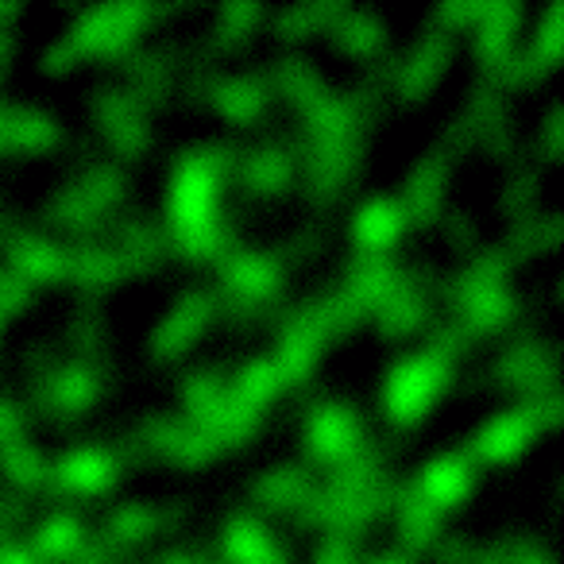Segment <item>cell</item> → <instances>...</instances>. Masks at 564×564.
Instances as JSON below:
<instances>
[{
  "mask_svg": "<svg viewBox=\"0 0 564 564\" xmlns=\"http://www.w3.org/2000/svg\"><path fill=\"white\" fill-rule=\"evenodd\" d=\"M236 166V148L225 140L189 143L174 155L166 174V232L182 259H217L228 251V228L220 220V182Z\"/></svg>",
  "mask_w": 564,
  "mask_h": 564,
  "instance_id": "obj_1",
  "label": "cell"
},
{
  "mask_svg": "<svg viewBox=\"0 0 564 564\" xmlns=\"http://www.w3.org/2000/svg\"><path fill=\"white\" fill-rule=\"evenodd\" d=\"M464 348H471V340L460 333V325L445 322L433 329V337L425 345L391 360L383 387H379V402H383V414L399 430H410V425L430 414L437 394H445V387L456 379V356Z\"/></svg>",
  "mask_w": 564,
  "mask_h": 564,
  "instance_id": "obj_2",
  "label": "cell"
},
{
  "mask_svg": "<svg viewBox=\"0 0 564 564\" xmlns=\"http://www.w3.org/2000/svg\"><path fill=\"white\" fill-rule=\"evenodd\" d=\"M220 267V291H225V314L236 325L256 322V314L263 306H271L282 291V279H286V267L274 251L259 248H228L217 256Z\"/></svg>",
  "mask_w": 564,
  "mask_h": 564,
  "instance_id": "obj_3",
  "label": "cell"
},
{
  "mask_svg": "<svg viewBox=\"0 0 564 564\" xmlns=\"http://www.w3.org/2000/svg\"><path fill=\"white\" fill-rule=\"evenodd\" d=\"M155 17L148 0H117V4H86L78 9L74 24L66 28V43L82 55H124L135 43V35L148 28V20Z\"/></svg>",
  "mask_w": 564,
  "mask_h": 564,
  "instance_id": "obj_4",
  "label": "cell"
},
{
  "mask_svg": "<svg viewBox=\"0 0 564 564\" xmlns=\"http://www.w3.org/2000/svg\"><path fill=\"white\" fill-rule=\"evenodd\" d=\"M364 445H368L364 417L348 399H322L302 417V448H306V460L317 468H337Z\"/></svg>",
  "mask_w": 564,
  "mask_h": 564,
  "instance_id": "obj_5",
  "label": "cell"
},
{
  "mask_svg": "<svg viewBox=\"0 0 564 564\" xmlns=\"http://www.w3.org/2000/svg\"><path fill=\"white\" fill-rule=\"evenodd\" d=\"M329 345V329L322 317V299L310 294L299 306H286L279 317V333H274V368H279L282 383H302L314 371L322 348Z\"/></svg>",
  "mask_w": 564,
  "mask_h": 564,
  "instance_id": "obj_6",
  "label": "cell"
},
{
  "mask_svg": "<svg viewBox=\"0 0 564 564\" xmlns=\"http://www.w3.org/2000/svg\"><path fill=\"white\" fill-rule=\"evenodd\" d=\"M89 117L120 159H135L151 143V128L143 120V105L124 86L89 89Z\"/></svg>",
  "mask_w": 564,
  "mask_h": 564,
  "instance_id": "obj_7",
  "label": "cell"
},
{
  "mask_svg": "<svg viewBox=\"0 0 564 564\" xmlns=\"http://www.w3.org/2000/svg\"><path fill=\"white\" fill-rule=\"evenodd\" d=\"M135 437L143 441V448H148L151 456H163V460L178 464V468H205V464L220 453V445L209 433L197 430V425L186 422L182 414H163V410L143 414Z\"/></svg>",
  "mask_w": 564,
  "mask_h": 564,
  "instance_id": "obj_8",
  "label": "cell"
},
{
  "mask_svg": "<svg viewBox=\"0 0 564 564\" xmlns=\"http://www.w3.org/2000/svg\"><path fill=\"white\" fill-rule=\"evenodd\" d=\"M213 310H217V294L205 291V286H186L178 299L171 302L159 325L151 329L148 348L155 360H178L189 345L205 333V325L213 322Z\"/></svg>",
  "mask_w": 564,
  "mask_h": 564,
  "instance_id": "obj_9",
  "label": "cell"
},
{
  "mask_svg": "<svg viewBox=\"0 0 564 564\" xmlns=\"http://www.w3.org/2000/svg\"><path fill=\"white\" fill-rule=\"evenodd\" d=\"M448 58H453V35L441 32V28H425L406 51L402 58L391 66V86L399 94V101H422L437 78L445 74Z\"/></svg>",
  "mask_w": 564,
  "mask_h": 564,
  "instance_id": "obj_10",
  "label": "cell"
},
{
  "mask_svg": "<svg viewBox=\"0 0 564 564\" xmlns=\"http://www.w3.org/2000/svg\"><path fill=\"white\" fill-rule=\"evenodd\" d=\"M120 468L124 464L112 453V445H74L51 460V487L55 491H74L82 499H94V495L112 491Z\"/></svg>",
  "mask_w": 564,
  "mask_h": 564,
  "instance_id": "obj_11",
  "label": "cell"
},
{
  "mask_svg": "<svg viewBox=\"0 0 564 564\" xmlns=\"http://www.w3.org/2000/svg\"><path fill=\"white\" fill-rule=\"evenodd\" d=\"M533 437H538V422H533L530 406L514 402V406L495 410L491 417H484L468 437V445H464V453L484 464H507L514 456H522Z\"/></svg>",
  "mask_w": 564,
  "mask_h": 564,
  "instance_id": "obj_12",
  "label": "cell"
},
{
  "mask_svg": "<svg viewBox=\"0 0 564 564\" xmlns=\"http://www.w3.org/2000/svg\"><path fill=\"white\" fill-rule=\"evenodd\" d=\"M0 251L12 263V271L32 282V286L35 282L66 279V248L51 240V236L35 232V228L0 217Z\"/></svg>",
  "mask_w": 564,
  "mask_h": 564,
  "instance_id": "obj_13",
  "label": "cell"
},
{
  "mask_svg": "<svg viewBox=\"0 0 564 564\" xmlns=\"http://www.w3.org/2000/svg\"><path fill=\"white\" fill-rule=\"evenodd\" d=\"M491 383L499 387H522L525 394L556 383V348L545 337H514L499 352V360L487 368Z\"/></svg>",
  "mask_w": 564,
  "mask_h": 564,
  "instance_id": "obj_14",
  "label": "cell"
},
{
  "mask_svg": "<svg viewBox=\"0 0 564 564\" xmlns=\"http://www.w3.org/2000/svg\"><path fill=\"white\" fill-rule=\"evenodd\" d=\"M410 484L445 514V510L460 507L476 487V460L464 448H445L422 460V468L410 476Z\"/></svg>",
  "mask_w": 564,
  "mask_h": 564,
  "instance_id": "obj_15",
  "label": "cell"
},
{
  "mask_svg": "<svg viewBox=\"0 0 564 564\" xmlns=\"http://www.w3.org/2000/svg\"><path fill=\"white\" fill-rule=\"evenodd\" d=\"M220 564H291V553L259 514L232 510L220 522Z\"/></svg>",
  "mask_w": 564,
  "mask_h": 564,
  "instance_id": "obj_16",
  "label": "cell"
},
{
  "mask_svg": "<svg viewBox=\"0 0 564 564\" xmlns=\"http://www.w3.org/2000/svg\"><path fill=\"white\" fill-rule=\"evenodd\" d=\"M406 209H402L399 197L391 194H371L356 205L352 225H348V236H352L356 251H368V256H387L394 243L406 232Z\"/></svg>",
  "mask_w": 564,
  "mask_h": 564,
  "instance_id": "obj_17",
  "label": "cell"
},
{
  "mask_svg": "<svg viewBox=\"0 0 564 564\" xmlns=\"http://www.w3.org/2000/svg\"><path fill=\"white\" fill-rule=\"evenodd\" d=\"M294 148L286 143V135H267L259 148L243 151L240 159V186L248 189L251 197H279L291 189L294 178Z\"/></svg>",
  "mask_w": 564,
  "mask_h": 564,
  "instance_id": "obj_18",
  "label": "cell"
},
{
  "mask_svg": "<svg viewBox=\"0 0 564 564\" xmlns=\"http://www.w3.org/2000/svg\"><path fill=\"white\" fill-rule=\"evenodd\" d=\"M522 20L518 0H484V12L471 24V55L479 63V74H495L507 55L514 51V32Z\"/></svg>",
  "mask_w": 564,
  "mask_h": 564,
  "instance_id": "obj_19",
  "label": "cell"
},
{
  "mask_svg": "<svg viewBox=\"0 0 564 564\" xmlns=\"http://www.w3.org/2000/svg\"><path fill=\"white\" fill-rule=\"evenodd\" d=\"M448 148H433L417 159L406 171V186H402V209H406V220H417V225H430V220L441 217V194H445L448 182Z\"/></svg>",
  "mask_w": 564,
  "mask_h": 564,
  "instance_id": "obj_20",
  "label": "cell"
},
{
  "mask_svg": "<svg viewBox=\"0 0 564 564\" xmlns=\"http://www.w3.org/2000/svg\"><path fill=\"white\" fill-rule=\"evenodd\" d=\"M314 487V471L302 460H274L259 476H251L248 499L263 507L267 514H282V510H299V502Z\"/></svg>",
  "mask_w": 564,
  "mask_h": 564,
  "instance_id": "obj_21",
  "label": "cell"
},
{
  "mask_svg": "<svg viewBox=\"0 0 564 564\" xmlns=\"http://www.w3.org/2000/svg\"><path fill=\"white\" fill-rule=\"evenodd\" d=\"M209 105L232 124H256L267 109V97H271V86H267V74L256 70H240V74H225V78H213L209 89H205Z\"/></svg>",
  "mask_w": 564,
  "mask_h": 564,
  "instance_id": "obj_22",
  "label": "cell"
},
{
  "mask_svg": "<svg viewBox=\"0 0 564 564\" xmlns=\"http://www.w3.org/2000/svg\"><path fill=\"white\" fill-rule=\"evenodd\" d=\"M225 394H228L225 371H220L217 364H197V368H189L186 376L178 379L182 417L213 437V430H217V422H220V410H225Z\"/></svg>",
  "mask_w": 564,
  "mask_h": 564,
  "instance_id": "obj_23",
  "label": "cell"
},
{
  "mask_svg": "<svg viewBox=\"0 0 564 564\" xmlns=\"http://www.w3.org/2000/svg\"><path fill=\"white\" fill-rule=\"evenodd\" d=\"M430 314H433L430 294H425L422 279H417L414 271L402 274L399 286H394V291L387 294L376 310H371V317H376V329L383 333L387 340H399V337L417 333L425 322H430Z\"/></svg>",
  "mask_w": 564,
  "mask_h": 564,
  "instance_id": "obj_24",
  "label": "cell"
},
{
  "mask_svg": "<svg viewBox=\"0 0 564 564\" xmlns=\"http://www.w3.org/2000/svg\"><path fill=\"white\" fill-rule=\"evenodd\" d=\"M402 267L394 263L391 256H368V251H352V259H345V279L337 282L340 291H348L356 302H360L364 310H368V317H371V310L379 306V302L387 299V294L394 291L402 282Z\"/></svg>",
  "mask_w": 564,
  "mask_h": 564,
  "instance_id": "obj_25",
  "label": "cell"
},
{
  "mask_svg": "<svg viewBox=\"0 0 564 564\" xmlns=\"http://www.w3.org/2000/svg\"><path fill=\"white\" fill-rule=\"evenodd\" d=\"M182 510H186V502H117V507L105 514V538L117 541V545H128V541H143L151 538L155 530H166V525H174L182 518Z\"/></svg>",
  "mask_w": 564,
  "mask_h": 564,
  "instance_id": "obj_26",
  "label": "cell"
},
{
  "mask_svg": "<svg viewBox=\"0 0 564 564\" xmlns=\"http://www.w3.org/2000/svg\"><path fill=\"white\" fill-rule=\"evenodd\" d=\"M394 514H399V545L402 553H422L441 538V510L417 491L414 484H399L394 491Z\"/></svg>",
  "mask_w": 564,
  "mask_h": 564,
  "instance_id": "obj_27",
  "label": "cell"
},
{
  "mask_svg": "<svg viewBox=\"0 0 564 564\" xmlns=\"http://www.w3.org/2000/svg\"><path fill=\"white\" fill-rule=\"evenodd\" d=\"M66 279H74L82 286V294L97 299L105 286L124 279V267H120L112 243H97V240H78L66 248Z\"/></svg>",
  "mask_w": 564,
  "mask_h": 564,
  "instance_id": "obj_28",
  "label": "cell"
},
{
  "mask_svg": "<svg viewBox=\"0 0 564 564\" xmlns=\"http://www.w3.org/2000/svg\"><path fill=\"white\" fill-rule=\"evenodd\" d=\"M4 151H47L58 143V120L35 105H0Z\"/></svg>",
  "mask_w": 564,
  "mask_h": 564,
  "instance_id": "obj_29",
  "label": "cell"
},
{
  "mask_svg": "<svg viewBox=\"0 0 564 564\" xmlns=\"http://www.w3.org/2000/svg\"><path fill=\"white\" fill-rule=\"evenodd\" d=\"M329 40L340 55L348 58H371L387 43V20L376 17L371 9H345L329 28Z\"/></svg>",
  "mask_w": 564,
  "mask_h": 564,
  "instance_id": "obj_30",
  "label": "cell"
},
{
  "mask_svg": "<svg viewBox=\"0 0 564 564\" xmlns=\"http://www.w3.org/2000/svg\"><path fill=\"white\" fill-rule=\"evenodd\" d=\"M282 387L286 383H282L279 368H274V360L267 352L248 356V360L228 376V394H232V402H240V406L251 410V414H263Z\"/></svg>",
  "mask_w": 564,
  "mask_h": 564,
  "instance_id": "obj_31",
  "label": "cell"
},
{
  "mask_svg": "<svg viewBox=\"0 0 564 564\" xmlns=\"http://www.w3.org/2000/svg\"><path fill=\"white\" fill-rule=\"evenodd\" d=\"M263 74H267V86H271L274 94L286 97V101H291L299 112H306L310 105H317L325 94H329V89H325V82H322V74L314 70V63H310V58H302V55L274 58V66H271V70H263Z\"/></svg>",
  "mask_w": 564,
  "mask_h": 564,
  "instance_id": "obj_32",
  "label": "cell"
},
{
  "mask_svg": "<svg viewBox=\"0 0 564 564\" xmlns=\"http://www.w3.org/2000/svg\"><path fill=\"white\" fill-rule=\"evenodd\" d=\"M82 541H86V522H82L78 510H51L47 518H43L40 525H35L32 533V553L40 556V561H70L74 553L82 549Z\"/></svg>",
  "mask_w": 564,
  "mask_h": 564,
  "instance_id": "obj_33",
  "label": "cell"
},
{
  "mask_svg": "<svg viewBox=\"0 0 564 564\" xmlns=\"http://www.w3.org/2000/svg\"><path fill=\"white\" fill-rule=\"evenodd\" d=\"M0 471L12 479L24 491H40V487L51 484V464L43 460V453L28 441H9L0 445Z\"/></svg>",
  "mask_w": 564,
  "mask_h": 564,
  "instance_id": "obj_34",
  "label": "cell"
},
{
  "mask_svg": "<svg viewBox=\"0 0 564 564\" xmlns=\"http://www.w3.org/2000/svg\"><path fill=\"white\" fill-rule=\"evenodd\" d=\"M74 182H78V189L101 213H109L112 205L124 197V186H128L124 174H120V166L117 163H105V159H101V163H89L86 171H82V178H74Z\"/></svg>",
  "mask_w": 564,
  "mask_h": 564,
  "instance_id": "obj_35",
  "label": "cell"
},
{
  "mask_svg": "<svg viewBox=\"0 0 564 564\" xmlns=\"http://www.w3.org/2000/svg\"><path fill=\"white\" fill-rule=\"evenodd\" d=\"M538 182H541L538 166H522V171H514V178L499 189V213H507L510 220L530 217L533 197H538Z\"/></svg>",
  "mask_w": 564,
  "mask_h": 564,
  "instance_id": "obj_36",
  "label": "cell"
},
{
  "mask_svg": "<svg viewBox=\"0 0 564 564\" xmlns=\"http://www.w3.org/2000/svg\"><path fill=\"white\" fill-rule=\"evenodd\" d=\"M561 24H564L561 0H549L545 12H541V20H538V28H533V40H530V47L538 51V58L545 66H553L556 58H561Z\"/></svg>",
  "mask_w": 564,
  "mask_h": 564,
  "instance_id": "obj_37",
  "label": "cell"
},
{
  "mask_svg": "<svg viewBox=\"0 0 564 564\" xmlns=\"http://www.w3.org/2000/svg\"><path fill=\"white\" fill-rule=\"evenodd\" d=\"M310 564H356V538L340 530H325L322 545L314 549Z\"/></svg>",
  "mask_w": 564,
  "mask_h": 564,
  "instance_id": "obj_38",
  "label": "cell"
},
{
  "mask_svg": "<svg viewBox=\"0 0 564 564\" xmlns=\"http://www.w3.org/2000/svg\"><path fill=\"white\" fill-rule=\"evenodd\" d=\"M28 299H32V282L20 279L12 267H0V317L17 314L20 306H28Z\"/></svg>",
  "mask_w": 564,
  "mask_h": 564,
  "instance_id": "obj_39",
  "label": "cell"
},
{
  "mask_svg": "<svg viewBox=\"0 0 564 564\" xmlns=\"http://www.w3.org/2000/svg\"><path fill=\"white\" fill-rule=\"evenodd\" d=\"M507 564H553V556L538 538L514 533V538H507Z\"/></svg>",
  "mask_w": 564,
  "mask_h": 564,
  "instance_id": "obj_40",
  "label": "cell"
},
{
  "mask_svg": "<svg viewBox=\"0 0 564 564\" xmlns=\"http://www.w3.org/2000/svg\"><path fill=\"white\" fill-rule=\"evenodd\" d=\"M476 545L464 533H448V538L433 541V564H468Z\"/></svg>",
  "mask_w": 564,
  "mask_h": 564,
  "instance_id": "obj_41",
  "label": "cell"
},
{
  "mask_svg": "<svg viewBox=\"0 0 564 564\" xmlns=\"http://www.w3.org/2000/svg\"><path fill=\"white\" fill-rule=\"evenodd\" d=\"M74 63H78V51L66 43V35H55V40L40 51V70H47V74H66Z\"/></svg>",
  "mask_w": 564,
  "mask_h": 564,
  "instance_id": "obj_42",
  "label": "cell"
},
{
  "mask_svg": "<svg viewBox=\"0 0 564 564\" xmlns=\"http://www.w3.org/2000/svg\"><path fill=\"white\" fill-rule=\"evenodd\" d=\"M9 441H24V414L17 402L0 394V445H9Z\"/></svg>",
  "mask_w": 564,
  "mask_h": 564,
  "instance_id": "obj_43",
  "label": "cell"
},
{
  "mask_svg": "<svg viewBox=\"0 0 564 564\" xmlns=\"http://www.w3.org/2000/svg\"><path fill=\"white\" fill-rule=\"evenodd\" d=\"M541 148H545L549 159L561 155V101H553L541 117Z\"/></svg>",
  "mask_w": 564,
  "mask_h": 564,
  "instance_id": "obj_44",
  "label": "cell"
},
{
  "mask_svg": "<svg viewBox=\"0 0 564 564\" xmlns=\"http://www.w3.org/2000/svg\"><path fill=\"white\" fill-rule=\"evenodd\" d=\"M151 564H220L217 556H205L202 549H166V553H155Z\"/></svg>",
  "mask_w": 564,
  "mask_h": 564,
  "instance_id": "obj_45",
  "label": "cell"
},
{
  "mask_svg": "<svg viewBox=\"0 0 564 564\" xmlns=\"http://www.w3.org/2000/svg\"><path fill=\"white\" fill-rule=\"evenodd\" d=\"M0 564H40V556L20 541H0Z\"/></svg>",
  "mask_w": 564,
  "mask_h": 564,
  "instance_id": "obj_46",
  "label": "cell"
},
{
  "mask_svg": "<svg viewBox=\"0 0 564 564\" xmlns=\"http://www.w3.org/2000/svg\"><path fill=\"white\" fill-rule=\"evenodd\" d=\"M468 564H507V538H495L491 545L476 549Z\"/></svg>",
  "mask_w": 564,
  "mask_h": 564,
  "instance_id": "obj_47",
  "label": "cell"
},
{
  "mask_svg": "<svg viewBox=\"0 0 564 564\" xmlns=\"http://www.w3.org/2000/svg\"><path fill=\"white\" fill-rule=\"evenodd\" d=\"M356 564H410V553L387 549V553H376V556H368V561H356Z\"/></svg>",
  "mask_w": 564,
  "mask_h": 564,
  "instance_id": "obj_48",
  "label": "cell"
},
{
  "mask_svg": "<svg viewBox=\"0 0 564 564\" xmlns=\"http://www.w3.org/2000/svg\"><path fill=\"white\" fill-rule=\"evenodd\" d=\"M0 322H4V317H0Z\"/></svg>",
  "mask_w": 564,
  "mask_h": 564,
  "instance_id": "obj_49",
  "label": "cell"
}]
</instances>
